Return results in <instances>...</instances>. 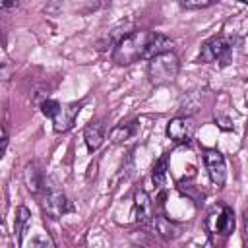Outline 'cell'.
I'll use <instances>...</instances> for the list:
<instances>
[{
	"instance_id": "obj_9",
	"label": "cell",
	"mask_w": 248,
	"mask_h": 248,
	"mask_svg": "<svg viewBox=\"0 0 248 248\" xmlns=\"http://www.w3.org/2000/svg\"><path fill=\"white\" fill-rule=\"evenodd\" d=\"M134 215L136 221L141 225L153 223V211H151V202L145 190H136L134 194Z\"/></svg>"
},
{
	"instance_id": "obj_3",
	"label": "cell",
	"mask_w": 248,
	"mask_h": 248,
	"mask_svg": "<svg viewBox=\"0 0 248 248\" xmlns=\"http://www.w3.org/2000/svg\"><path fill=\"white\" fill-rule=\"evenodd\" d=\"M231 50H232V46H231L229 39H225L221 35L211 37L209 41L203 43V46L200 50V62H205V64L223 62V64H227L231 58Z\"/></svg>"
},
{
	"instance_id": "obj_20",
	"label": "cell",
	"mask_w": 248,
	"mask_h": 248,
	"mask_svg": "<svg viewBox=\"0 0 248 248\" xmlns=\"http://www.w3.org/2000/svg\"><path fill=\"white\" fill-rule=\"evenodd\" d=\"M31 246H52V240H50V238H45V236H43V238L39 236V238H35V240L31 242Z\"/></svg>"
},
{
	"instance_id": "obj_8",
	"label": "cell",
	"mask_w": 248,
	"mask_h": 248,
	"mask_svg": "<svg viewBox=\"0 0 248 248\" xmlns=\"http://www.w3.org/2000/svg\"><path fill=\"white\" fill-rule=\"evenodd\" d=\"M79 110H81V103H70V105H66V107H60L58 114L52 118L54 130H56V132H68V130L74 126V122H76Z\"/></svg>"
},
{
	"instance_id": "obj_4",
	"label": "cell",
	"mask_w": 248,
	"mask_h": 248,
	"mask_svg": "<svg viewBox=\"0 0 248 248\" xmlns=\"http://www.w3.org/2000/svg\"><path fill=\"white\" fill-rule=\"evenodd\" d=\"M205 227L213 234H217V232L225 234V236L231 234L234 231V213H232V209L229 205H223L221 211H217V209L211 211L205 219Z\"/></svg>"
},
{
	"instance_id": "obj_10",
	"label": "cell",
	"mask_w": 248,
	"mask_h": 248,
	"mask_svg": "<svg viewBox=\"0 0 248 248\" xmlns=\"http://www.w3.org/2000/svg\"><path fill=\"white\" fill-rule=\"evenodd\" d=\"M83 140H85V145L89 151H97L105 140V124L103 120H95V122H89L83 130Z\"/></svg>"
},
{
	"instance_id": "obj_16",
	"label": "cell",
	"mask_w": 248,
	"mask_h": 248,
	"mask_svg": "<svg viewBox=\"0 0 248 248\" xmlns=\"http://www.w3.org/2000/svg\"><path fill=\"white\" fill-rule=\"evenodd\" d=\"M153 227L157 229V232L163 238H174V236H178V229L172 223H169L167 219H163V217H153Z\"/></svg>"
},
{
	"instance_id": "obj_18",
	"label": "cell",
	"mask_w": 248,
	"mask_h": 248,
	"mask_svg": "<svg viewBox=\"0 0 248 248\" xmlns=\"http://www.w3.org/2000/svg\"><path fill=\"white\" fill-rule=\"evenodd\" d=\"M217 0H178V4L186 10H200V8H207L211 4H215Z\"/></svg>"
},
{
	"instance_id": "obj_21",
	"label": "cell",
	"mask_w": 248,
	"mask_h": 248,
	"mask_svg": "<svg viewBox=\"0 0 248 248\" xmlns=\"http://www.w3.org/2000/svg\"><path fill=\"white\" fill-rule=\"evenodd\" d=\"M6 147H8V130L2 128V147H0V153L2 155L6 153Z\"/></svg>"
},
{
	"instance_id": "obj_11",
	"label": "cell",
	"mask_w": 248,
	"mask_h": 248,
	"mask_svg": "<svg viewBox=\"0 0 248 248\" xmlns=\"http://www.w3.org/2000/svg\"><path fill=\"white\" fill-rule=\"evenodd\" d=\"M23 182H25V188H27L33 196H37V194L43 190L45 180H43V172H41V169H39L37 163L31 161V163L25 165V169H23Z\"/></svg>"
},
{
	"instance_id": "obj_7",
	"label": "cell",
	"mask_w": 248,
	"mask_h": 248,
	"mask_svg": "<svg viewBox=\"0 0 248 248\" xmlns=\"http://www.w3.org/2000/svg\"><path fill=\"white\" fill-rule=\"evenodd\" d=\"M196 132V122L190 116H176L167 124V136L174 143H188Z\"/></svg>"
},
{
	"instance_id": "obj_12",
	"label": "cell",
	"mask_w": 248,
	"mask_h": 248,
	"mask_svg": "<svg viewBox=\"0 0 248 248\" xmlns=\"http://www.w3.org/2000/svg\"><path fill=\"white\" fill-rule=\"evenodd\" d=\"M169 50H172V41L169 37H165L163 33H151L145 60H151L153 56L163 54V52H169Z\"/></svg>"
},
{
	"instance_id": "obj_5",
	"label": "cell",
	"mask_w": 248,
	"mask_h": 248,
	"mask_svg": "<svg viewBox=\"0 0 248 248\" xmlns=\"http://www.w3.org/2000/svg\"><path fill=\"white\" fill-rule=\"evenodd\" d=\"M203 163L207 169V174L211 178V182L217 188H223L225 180H227V165H225V157L217 151V149H205L203 151Z\"/></svg>"
},
{
	"instance_id": "obj_14",
	"label": "cell",
	"mask_w": 248,
	"mask_h": 248,
	"mask_svg": "<svg viewBox=\"0 0 248 248\" xmlns=\"http://www.w3.org/2000/svg\"><path fill=\"white\" fill-rule=\"evenodd\" d=\"M167 172H169V155H163L155 167H153V172H151V180L157 188L165 186V180H167Z\"/></svg>"
},
{
	"instance_id": "obj_1",
	"label": "cell",
	"mask_w": 248,
	"mask_h": 248,
	"mask_svg": "<svg viewBox=\"0 0 248 248\" xmlns=\"http://www.w3.org/2000/svg\"><path fill=\"white\" fill-rule=\"evenodd\" d=\"M149 39H151V31H132V33L124 35L114 45L112 60L120 66H128L138 60H145Z\"/></svg>"
},
{
	"instance_id": "obj_6",
	"label": "cell",
	"mask_w": 248,
	"mask_h": 248,
	"mask_svg": "<svg viewBox=\"0 0 248 248\" xmlns=\"http://www.w3.org/2000/svg\"><path fill=\"white\" fill-rule=\"evenodd\" d=\"M72 209V205H70V202H68V198L62 194V192H58V190H54V188H50V190H46L45 192V198H43V211H45V215L48 217V219H60L64 213H68Z\"/></svg>"
},
{
	"instance_id": "obj_2",
	"label": "cell",
	"mask_w": 248,
	"mask_h": 248,
	"mask_svg": "<svg viewBox=\"0 0 248 248\" xmlns=\"http://www.w3.org/2000/svg\"><path fill=\"white\" fill-rule=\"evenodd\" d=\"M178 70H180V62H178L176 54H172V50H169V52L157 54L149 60L147 76L153 85H167L176 79Z\"/></svg>"
},
{
	"instance_id": "obj_17",
	"label": "cell",
	"mask_w": 248,
	"mask_h": 248,
	"mask_svg": "<svg viewBox=\"0 0 248 248\" xmlns=\"http://www.w3.org/2000/svg\"><path fill=\"white\" fill-rule=\"evenodd\" d=\"M60 103L58 101H54V99H45L43 103H41V112L45 114V116H48V118H54L56 114H58V110H60Z\"/></svg>"
},
{
	"instance_id": "obj_15",
	"label": "cell",
	"mask_w": 248,
	"mask_h": 248,
	"mask_svg": "<svg viewBox=\"0 0 248 248\" xmlns=\"http://www.w3.org/2000/svg\"><path fill=\"white\" fill-rule=\"evenodd\" d=\"M136 132V122H130V124H118L110 130V141L112 143H122L126 140L132 138V134Z\"/></svg>"
},
{
	"instance_id": "obj_13",
	"label": "cell",
	"mask_w": 248,
	"mask_h": 248,
	"mask_svg": "<svg viewBox=\"0 0 248 248\" xmlns=\"http://www.w3.org/2000/svg\"><path fill=\"white\" fill-rule=\"evenodd\" d=\"M29 225H31V211L25 205H19L17 211H16V236H17V242L19 244H21L23 234H25V231H27Z\"/></svg>"
},
{
	"instance_id": "obj_19",
	"label": "cell",
	"mask_w": 248,
	"mask_h": 248,
	"mask_svg": "<svg viewBox=\"0 0 248 248\" xmlns=\"http://www.w3.org/2000/svg\"><path fill=\"white\" fill-rule=\"evenodd\" d=\"M17 4H19V0H0V8H2L4 12H8V10H14Z\"/></svg>"
},
{
	"instance_id": "obj_22",
	"label": "cell",
	"mask_w": 248,
	"mask_h": 248,
	"mask_svg": "<svg viewBox=\"0 0 248 248\" xmlns=\"http://www.w3.org/2000/svg\"><path fill=\"white\" fill-rule=\"evenodd\" d=\"M244 238L248 242V213H246V221H244Z\"/></svg>"
},
{
	"instance_id": "obj_23",
	"label": "cell",
	"mask_w": 248,
	"mask_h": 248,
	"mask_svg": "<svg viewBox=\"0 0 248 248\" xmlns=\"http://www.w3.org/2000/svg\"><path fill=\"white\" fill-rule=\"evenodd\" d=\"M242 2H244V4H248V0H242Z\"/></svg>"
}]
</instances>
